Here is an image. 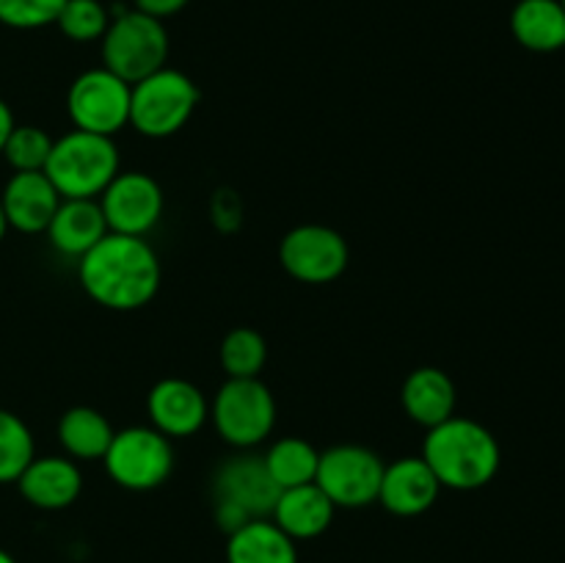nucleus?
Segmentation results:
<instances>
[{"mask_svg": "<svg viewBox=\"0 0 565 563\" xmlns=\"http://www.w3.org/2000/svg\"><path fill=\"white\" fill-rule=\"evenodd\" d=\"M218 359L226 379H259L268 362V342L252 326H237L221 340Z\"/></svg>", "mask_w": 565, "mask_h": 563, "instance_id": "obj_24", "label": "nucleus"}, {"mask_svg": "<svg viewBox=\"0 0 565 563\" xmlns=\"http://www.w3.org/2000/svg\"><path fill=\"white\" fill-rule=\"evenodd\" d=\"M6 232H9V221H6V213H3V204H0V243H3Z\"/></svg>", "mask_w": 565, "mask_h": 563, "instance_id": "obj_32", "label": "nucleus"}, {"mask_svg": "<svg viewBox=\"0 0 565 563\" xmlns=\"http://www.w3.org/2000/svg\"><path fill=\"white\" fill-rule=\"evenodd\" d=\"M403 412L423 428H434L456 417L458 392L450 375L439 368H417L406 375L401 390Z\"/></svg>", "mask_w": 565, "mask_h": 563, "instance_id": "obj_18", "label": "nucleus"}, {"mask_svg": "<svg viewBox=\"0 0 565 563\" xmlns=\"http://www.w3.org/2000/svg\"><path fill=\"white\" fill-rule=\"evenodd\" d=\"M114 425L92 406H72L58 419V442L72 461H97L108 453Z\"/></svg>", "mask_w": 565, "mask_h": 563, "instance_id": "obj_22", "label": "nucleus"}, {"mask_svg": "<svg viewBox=\"0 0 565 563\" xmlns=\"http://www.w3.org/2000/svg\"><path fill=\"white\" fill-rule=\"evenodd\" d=\"M77 279L86 296L114 312L141 309L160 290V259L147 237L108 232L77 259Z\"/></svg>", "mask_w": 565, "mask_h": 563, "instance_id": "obj_1", "label": "nucleus"}, {"mask_svg": "<svg viewBox=\"0 0 565 563\" xmlns=\"http://www.w3.org/2000/svg\"><path fill=\"white\" fill-rule=\"evenodd\" d=\"M55 25L72 42H97L110 25V11L99 0H66Z\"/></svg>", "mask_w": 565, "mask_h": 563, "instance_id": "obj_26", "label": "nucleus"}, {"mask_svg": "<svg viewBox=\"0 0 565 563\" xmlns=\"http://www.w3.org/2000/svg\"><path fill=\"white\" fill-rule=\"evenodd\" d=\"M263 461L268 467V475L274 478V484L285 491L292 489V486L315 484L320 450L312 442L301 439V436H281V439H276L268 447Z\"/></svg>", "mask_w": 565, "mask_h": 563, "instance_id": "obj_23", "label": "nucleus"}, {"mask_svg": "<svg viewBox=\"0 0 565 563\" xmlns=\"http://www.w3.org/2000/svg\"><path fill=\"white\" fill-rule=\"evenodd\" d=\"M147 412L154 431L169 439H185L207 423L210 403L193 381L163 379L149 390Z\"/></svg>", "mask_w": 565, "mask_h": 563, "instance_id": "obj_13", "label": "nucleus"}, {"mask_svg": "<svg viewBox=\"0 0 565 563\" xmlns=\"http://www.w3.org/2000/svg\"><path fill=\"white\" fill-rule=\"evenodd\" d=\"M0 563H17V561H14V557L9 555V552H6V550H0Z\"/></svg>", "mask_w": 565, "mask_h": 563, "instance_id": "obj_33", "label": "nucleus"}, {"mask_svg": "<svg viewBox=\"0 0 565 563\" xmlns=\"http://www.w3.org/2000/svg\"><path fill=\"white\" fill-rule=\"evenodd\" d=\"M384 467L379 453L370 447L334 445L320 453L315 484L334 502V508H364L379 502Z\"/></svg>", "mask_w": 565, "mask_h": 563, "instance_id": "obj_9", "label": "nucleus"}, {"mask_svg": "<svg viewBox=\"0 0 565 563\" xmlns=\"http://www.w3.org/2000/svg\"><path fill=\"white\" fill-rule=\"evenodd\" d=\"M53 149V138L36 125H14L3 147L6 163L14 171H44Z\"/></svg>", "mask_w": 565, "mask_h": 563, "instance_id": "obj_27", "label": "nucleus"}, {"mask_svg": "<svg viewBox=\"0 0 565 563\" xmlns=\"http://www.w3.org/2000/svg\"><path fill=\"white\" fill-rule=\"evenodd\" d=\"M511 31L533 53L565 47V9L561 0H519L511 11Z\"/></svg>", "mask_w": 565, "mask_h": 563, "instance_id": "obj_21", "label": "nucleus"}, {"mask_svg": "<svg viewBox=\"0 0 565 563\" xmlns=\"http://www.w3.org/2000/svg\"><path fill=\"white\" fill-rule=\"evenodd\" d=\"M22 500L39 511L70 508L83 491V475L70 456H33L17 478Z\"/></svg>", "mask_w": 565, "mask_h": 563, "instance_id": "obj_16", "label": "nucleus"}, {"mask_svg": "<svg viewBox=\"0 0 565 563\" xmlns=\"http://www.w3.org/2000/svg\"><path fill=\"white\" fill-rule=\"evenodd\" d=\"M351 259L348 241L326 224L292 226L279 243V263L303 285H329L340 279Z\"/></svg>", "mask_w": 565, "mask_h": 563, "instance_id": "obj_10", "label": "nucleus"}, {"mask_svg": "<svg viewBox=\"0 0 565 563\" xmlns=\"http://www.w3.org/2000/svg\"><path fill=\"white\" fill-rule=\"evenodd\" d=\"M188 6V0H136V9L143 14L154 17V20H166V17L180 14Z\"/></svg>", "mask_w": 565, "mask_h": 563, "instance_id": "obj_30", "label": "nucleus"}, {"mask_svg": "<svg viewBox=\"0 0 565 563\" xmlns=\"http://www.w3.org/2000/svg\"><path fill=\"white\" fill-rule=\"evenodd\" d=\"M97 202L103 208L108 232L136 237L149 235L158 226L166 204L163 188L143 171H119L99 193Z\"/></svg>", "mask_w": 565, "mask_h": 563, "instance_id": "obj_11", "label": "nucleus"}, {"mask_svg": "<svg viewBox=\"0 0 565 563\" xmlns=\"http://www.w3.org/2000/svg\"><path fill=\"white\" fill-rule=\"evenodd\" d=\"M226 563H298V546L270 517L252 519L226 539Z\"/></svg>", "mask_w": 565, "mask_h": 563, "instance_id": "obj_20", "label": "nucleus"}, {"mask_svg": "<svg viewBox=\"0 0 565 563\" xmlns=\"http://www.w3.org/2000/svg\"><path fill=\"white\" fill-rule=\"evenodd\" d=\"M215 506L235 508L246 519H265L279 500V486L268 475L259 456L243 450V456L230 458L215 472Z\"/></svg>", "mask_w": 565, "mask_h": 563, "instance_id": "obj_12", "label": "nucleus"}, {"mask_svg": "<svg viewBox=\"0 0 565 563\" xmlns=\"http://www.w3.org/2000/svg\"><path fill=\"white\" fill-rule=\"evenodd\" d=\"M108 235L103 208L97 199H61L47 226L50 246L64 257L81 259Z\"/></svg>", "mask_w": 565, "mask_h": 563, "instance_id": "obj_17", "label": "nucleus"}, {"mask_svg": "<svg viewBox=\"0 0 565 563\" xmlns=\"http://www.w3.org/2000/svg\"><path fill=\"white\" fill-rule=\"evenodd\" d=\"M66 0H0V22L17 31L55 25Z\"/></svg>", "mask_w": 565, "mask_h": 563, "instance_id": "obj_28", "label": "nucleus"}, {"mask_svg": "<svg viewBox=\"0 0 565 563\" xmlns=\"http://www.w3.org/2000/svg\"><path fill=\"white\" fill-rule=\"evenodd\" d=\"M561 3H563V9H565V0H561Z\"/></svg>", "mask_w": 565, "mask_h": 563, "instance_id": "obj_34", "label": "nucleus"}, {"mask_svg": "<svg viewBox=\"0 0 565 563\" xmlns=\"http://www.w3.org/2000/svg\"><path fill=\"white\" fill-rule=\"evenodd\" d=\"M213 224L224 232L241 226V202L232 191H218L213 196Z\"/></svg>", "mask_w": 565, "mask_h": 563, "instance_id": "obj_29", "label": "nucleus"}, {"mask_svg": "<svg viewBox=\"0 0 565 563\" xmlns=\"http://www.w3.org/2000/svg\"><path fill=\"white\" fill-rule=\"evenodd\" d=\"M103 461L116 486L127 491H152L174 472V447L169 436L152 425H130L116 431Z\"/></svg>", "mask_w": 565, "mask_h": 563, "instance_id": "obj_7", "label": "nucleus"}, {"mask_svg": "<svg viewBox=\"0 0 565 563\" xmlns=\"http://www.w3.org/2000/svg\"><path fill=\"white\" fill-rule=\"evenodd\" d=\"M334 511V502L323 495L318 484H303L279 491V500L270 511V519L292 541H312L329 530Z\"/></svg>", "mask_w": 565, "mask_h": 563, "instance_id": "obj_19", "label": "nucleus"}, {"mask_svg": "<svg viewBox=\"0 0 565 563\" xmlns=\"http://www.w3.org/2000/svg\"><path fill=\"white\" fill-rule=\"evenodd\" d=\"M66 114L75 130L114 138L121 127L130 125V83L105 66L86 70L66 92Z\"/></svg>", "mask_w": 565, "mask_h": 563, "instance_id": "obj_8", "label": "nucleus"}, {"mask_svg": "<svg viewBox=\"0 0 565 563\" xmlns=\"http://www.w3.org/2000/svg\"><path fill=\"white\" fill-rule=\"evenodd\" d=\"M33 456L36 445L25 419L9 408H0V484H17Z\"/></svg>", "mask_w": 565, "mask_h": 563, "instance_id": "obj_25", "label": "nucleus"}, {"mask_svg": "<svg viewBox=\"0 0 565 563\" xmlns=\"http://www.w3.org/2000/svg\"><path fill=\"white\" fill-rule=\"evenodd\" d=\"M423 458L434 469L441 489L475 491L497 478L502 450L497 436L486 425L469 417H450L428 428Z\"/></svg>", "mask_w": 565, "mask_h": 563, "instance_id": "obj_2", "label": "nucleus"}, {"mask_svg": "<svg viewBox=\"0 0 565 563\" xmlns=\"http://www.w3.org/2000/svg\"><path fill=\"white\" fill-rule=\"evenodd\" d=\"M199 86L180 70L152 72L130 86V127L147 138H169L191 121Z\"/></svg>", "mask_w": 565, "mask_h": 563, "instance_id": "obj_4", "label": "nucleus"}, {"mask_svg": "<svg viewBox=\"0 0 565 563\" xmlns=\"http://www.w3.org/2000/svg\"><path fill=\"white\" fill-rule=\"evenodd\" d=\"M0 204H3L9 230L39 235V232H47L61 204V193L55 191L44 171H14L0 191Z\"/></svg>", "mask_w": 565, "mask_h": 563, "instance_id": "obj_15", "label": "nucleus"}, {"mask_svg": "<svg viewBox=\"0 0 565 563\" xmlns=\"http://www.w3.org/2000/svg\"><path fill=\"white\" fill-rule=\"evenodd\" d=\"M119 171V149L114 138L86 130L53 138L44 166V174L61 199H99Z\"/></svg>", "mask_w": 565, "mask_h": 563, "instance_id": "obj_3", "label": "nucleus"}, {"mask_svg": "<svg viewBox=\"0 0 565 563\" xmlns=\"http://www.w3.org/2000/svg\"><path fill=\"white\" fill-rule=\"evenodd\" d=\"M215 431L235 450L263 445L276 425V401L259 379H226L210 403Z\"/></svg>", "mask_w": 565, "mask_h": 563, "instance_id": "obj_6", "label": "nucleus"}, {"mask_svg": "<svg viewBox=\"0 0 565 563\" xmlns=\"http://www.w3.org/2000/svg\"><path fill=\"white\" fill-rule=\"evenodd\" d=\"M441 495V484L423 456H403L386 464L379 502L395 517H419L430 511Z\"/></svg>", "mask_w": 565, "mask_h": 563, "instance_id": "obj_14", "label": "nucleus"}, {"mask_svg": "<svg viewBox=\"0 0 565 563\" xmlns=\"http://www.w3.org/2000/svg\"><path fill=\"white\" fill-rule=\"evenodd\" d=\"M103 42V66L119 75L125 83H138L152 72L163 70L169 59V33L163 20L143 11H121L110 17Z\"/></svg>", "mask_w": 565, "mask_h": 563, "instance_id": "obj_5", "label": "nucleus"}, {"mask_svg": "<svg viewBox=\"0 0 565 563\" xmlns=\"http://www.w3.org/2000/svg\"><path fill=\"white\" fill-rule=\"evenodd\" d=\"M14 114H11V108L6 105V99H0V152H3L6 141H9L11 130H14Z\"/></svg>", "mask_w": 565, "mask_h": 563, "instance_id": "obj_31", "label": "nucleus"}]
</instances>
